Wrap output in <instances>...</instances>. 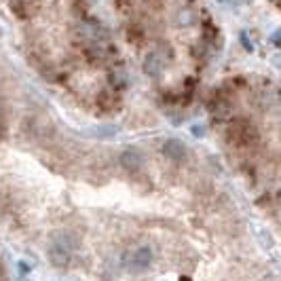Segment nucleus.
<instances>
[{"mask_svg":"<svg viewBox=\"0 0 281 281\" xmlns=\"http://www.w3.org/2000/svg\"><path fill=\"white\" fill-rule=\"evenodd\" d=\"M120 165H123L127 172H131V174H135V172H139L142 169V165H144V157L137 153L135 148H127V150H123L120 153Z\"/></svg>","mask_w":281,"mask_h":281,"instance_id":"obj_2","label":"nucleus"},{"mask_svg":"<svg viewBox=\"0 0 281 281\" xmlns=\"http://www.w3.org/2000/svg\"><path fill=\"white\" fill-rule=\"evenodd\" d=\"M163 155L167 159H172V161H182L186 157V146L180 142V139L169 137V139H165V144H163Z\"/></svg>","mask_w":281,"mask_h":281,"instance_id":"obj_3","label":"nucleus"},{"mask_svg":"<svg viewBox=\"0 0 281 281\" xmlns=\"http://www.w3.org/2000/svg\"><path fill=\"white\" fill-rule=\"evenodd\" d=\"M70 247L72 245H68L66 243V237L62 239H55L51 245H49V260L55 264V266H64L68 264V260H70Z\"/></svg>","mask_w":281,"mask_h":281,"instance_id":"obj_1","label":"nucleus"},{"mask_svg":"<svg viewBox=\"0 0 281 281\" xmlns=\"http://www.w3.org/2000/svg\"><path fill=\"white\" fill-rule=\"evenodd\" d=\"M218 3H224V5H235V3H239V0H218Z\"/></svg>","mask_w":281,"mask_h":281,"instance_id":"obj_6","label":"nucleus"},{"mask_svg":"<svg viewBox=\"0 0 281 281\" xmlns=\"http://www.w3.org/2000/svg\"><path fill=\"white\" fill-rule=\"evenodd\" d=\"M150 262H153V249L150 247H137L135 252H133V266L137 270H144L150 266Z\"/></svg>","mask_w":281,"mask_h":281,"instance_id":"obj_4","label":"nucleus"},{"mask_svg":"<svg viewBox=\"0 0 281 281\" xmlns=\"http://www.w3.org/2000/svg\"><path fill=\"white\" fill-rule=\"evenodd\" d=\"M144 70H146V74H148V76H157V74L161 72V62H159V55H157V53H153V55H148V57H146Z\"/></svg>","mask_w":281,"mask_h":281,"instance_id":"obj_5","label":"nucleus"}]
</instances>
